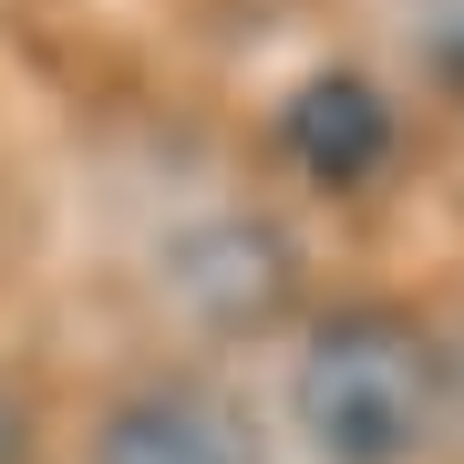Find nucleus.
Segmentation results:
<instances>
[{"label":"nucleus","instance_id":"nucleus-3","mask_svg":"<svg viewBox=\"0 0 464 464\" xmlns=\"http://www.w3.org/2000/svg\"><path fill=\"white\" fill-rule=\"evenodd\" d=\"M93 464H268V454L248 402H227L217 382H145L103 413Z\"/></svg>","mask_w":464,"mask_h":464},{"label":"nucleus","instance_id":"nucleus-4","mask_svg":"<svg viewBox=\"0 0 464 464\" xmlns=\"http://www.w3.org/2000/svg\"><path fill=\"white\" fill-rule=\"evenodd\" d=\"M279 145L310 186H362L382 176L392 155V103H382L362 72H310L289 103H279Z\"/></svg>","mask_w":464,"mask_h":464},{"label":"nucleus","instance_id":"nucleus-5","mask_svg":"<svg viewBox=\"0 0 464 464\" xmlns=\"http://www.w3.org/2000/svg\"><path fill=\"white\" fill-rule=\"evenodd\" d=\"M444 392H454V413H464V351H454V362H444Z\"/></svg>","mask_w":464,"mask_h":464},{"label":"nucleus","instance_id":"nucleus-1","mask_svg":"<svg viewBox=\"0 0 464 464\" xmlns=\"http://www.w3.org/2000/svg\"><path fill=\"white\" fill-rule=\"evenodd\" d=\"M289 413L320 464H413L444 413V351L402 310H331L289 372Z\"/></svg>","mask_w":464,"mask_h":464},{"label":"nucleus","instance_id":"nucleus-2","mask_svg":"<svg viewBox=\"0 0 464 464\" xmlns=\"http://www.w3.org/2000/svg\"><path fill=\"white\" fill-rule=\"evenodd\" d=\"M289 237L268 227V217H207V227H186L166 248V289L186 310L207 320V331H268V320L289 310Z\"/></svg>","mask_w":464,"mask_h":464}]
</instances>
